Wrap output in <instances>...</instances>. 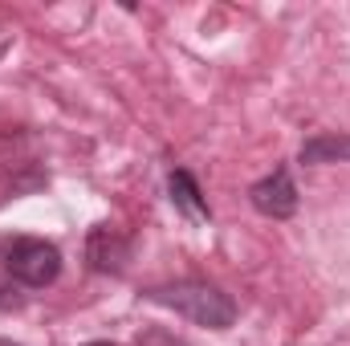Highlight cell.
<instances>
[{
	"instance_id": "1",
	"label": "cell",
	"mask_w": 350,
	"mask_h": 346,
	"mask_svg": "<svg viewBox=\"0 0 350 346\" xmlns=\"http://www.w3.org/2000/svg\"><path fill=\"white\" fill-rule=\"evenodd\" d=\"M147 302L183 314L187 322H196V326H204V330H228V326L237 322V302H232L220 285L200 281V277L172 281V285H155V289H147Z\"/></svg>"
},
{
	"instance_id": "2",
	"label": "cell",
	"mask_w": 350,
	"mask_h": 346,
	"mask_svg": "<svg viewBox=\"0 0 350 346\" xmlns=\"http://www.w3.org/2000/svg\"><path fill=\"white\" fill-rule=\"evenodd\" d=\"M4 269L12 281H21L29 289H45L62 277V249L41 237H16L4 249Z\"/></svg>"
},
{
	"instance_id": "3",
	"label": "cell",
	"mask_w": 350,
	"mask_h": 346,
	"mask_svg": "<svg viewBox=\"0 0 350 346\" xmlns=\"http://www.w3.org/2000/svg\"><path fill=\"white\" fill-rule=\"evenodd\" d=\"M249 200H253V208L261 216H269V220H289L297 212V183H293L289 168H277L273 175L257 179L249 187Z\"/></svg>"
},
{
	"instance_id": "4",
	"label": "cell",
	"mask_w": 350,
	"mask_h": 346,
	"mask_svg": "<svg viewBox=\"0 0 350 346\" xmlns=\"http://www.w3.org/2000/svg\"><path fill=\"white\" fill-rule=\"evenodd\" d=\"M126 257H131V245L118 232H110V228H94L90 232V241H86L90 269H98V273H122Z\"/></svg>"
},
{
	"instance_id": "5",
	"label": "cell",
	"mask_w": 350,
	"mask_h": 346,
	"mask_svg": "<svg viewBox=\"0 0 350 346\" xmlns=\"http://www.w3.org/2000/svg\"><path fill=\"white\" fill-rule=\"evenodd\" d=\"M167 196H172V204H175V212H179V216H187V220H196V224L212 220L208 200H204V191H200V183H196V175H191V172L175 168V172L167 175Z\"/></svg>"
},
{
	"instance_id": "6",
	"label": "cell",
	"mask_w": 350,
	"mask_h": 346,
	"mask_svg": "<svg viewBox=\"0 0 350 346\" xmlns=\"http://www.w3.org/2000/svg\"><path fill=\"white\" fill-rule=\"evenodd\" d=\"M306 168H318V163H350V135H314L301 143V155H297Z\"/></svg>"
},
{
	"instance_id": "7",
	"label": "cell",
	"mask_w": 350,
	"mask_h": 346,
	"mask_svg": "<svg viewBox=\"0 0 350 346\" xmlns=\"http://www.w3.org/2000/svg\"><path fill=\"white\" fill-rule=\"evenodd\" d=\"M86 346H114V343H86Z\"/></svg>"
},
{
	"instance_id": "8",
	"label": "cell",
	"mask_w": 350,
	"mask_h": 346,
	"mask_svg": "<svg viewBox=\"0 0 350 346\" xmlns=\"http://www.w3.org/2000/svg\"><path fill=\"white\" fill-rule=\"evenodd\" d=\"M0 346H8V343H0Z\"/></svg>"
}]
</instances>
